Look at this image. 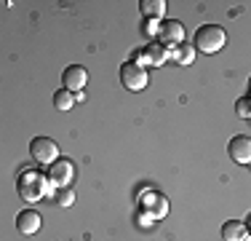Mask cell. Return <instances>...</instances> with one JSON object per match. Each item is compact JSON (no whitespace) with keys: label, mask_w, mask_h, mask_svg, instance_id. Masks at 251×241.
Wrapping results in <instances>:
<instances>
[{"label":"cell","mask_w":251,"mask_h":241,"mask_svg":"<svg viewBox=\"0 0 251 241\" xmlns=\"http://www.w3.org/2000/svg\"><path fill=\"white\" fill-rule=\"evenodd\" d=\"M246 228H249V233H251V214L246 217Z\"/></svg>","instance_id":"ac0fdd59"},{"label":"cell","mask_w":251,"mask_h":241,"mask_svg":"<svg viewBox=\"0 0 251 241\" xmlns=\"http://www.w3.org/2000/svg\"><path fill=\"white\" fill-rule=\"evenodd\" d=\"M166 59H169V48L160 46V43H150V46H145L139 54H136L134 62H139V64L145 62V67H147V64H152V67H160Z\"/></svg>","instance_id":"9c48e42d"},{"label":"cell","mask_w":251,"mask_h":241,"mask_svg":"<svg viewBox=\"0 0 251 241\" xmlns=\"http://www.w3.org/2000/svg\"><path fill=\"white\" fill-rule=\"evenodd\" d=\"M169 214V198L158 190H145L139 196V217H147L150 222H158Z\"/></svg>","instance_id":"3957f363"},{"label":"cell","mask_w":251,"mask_h":241,"mask_svg":"<svg viewBox=\"0 0 251 241\" xmlns=\"http://www.w3.org/2000/svg\"><path fill=\"white\" fill-rule=\"evenodd\" d=\"M139 11H142L145 19H155V22H158L160 16L166 14V0H142Z\"/></svg>","instance_id":"4fadbf2b"},{"label":"cell","mask_w":251,"mask_h":241,"mask_svg":"<svg viewBox=\"0 0 251 241\" xmlns=\"http://www.w3.org/2000/svg\"><path fill=\"white\" fill-rule=\"evenodd\" d=\"M56 204H59V207H73V204H75V193L70 188H59L56 190Z\"/></svg>","instance_id":"e0dca14e"},{"label":"cell","mask_w":251,"mask_h":241,"mask_svg":"<svg viewBox=\"0 0 251 241\" xmlns=\"http://www.w3.org/2000/svg\"><path fill=\"white\" fill-rule=\"evenodd\" d=\"M51 182H49V174H40L35 169H25V172L16 177V193H19L22 201L35 204L49 193Z\"/></svg>","instance_id":"6da1fadb"},{"label":"cell","mask_w":251,"mask_h":241,"mask_svg":"<svg viewBox=\"0 0 251 241\" xmlns=\"http://www.w3.org/2000/svg\"><path fill=\"white\" fill-rule=\"evenodd\" d=\"M75 102H77V99H75V94H73V91H67V89H59V91L53 94V107H56L59 113H70Z\"/></svg>","instance_id":"9a60e30c"},{"label":"cell","mask_w":251,"mask_h":241,"mask_svg":"<svg viewBox=\"0 0 251 241\" xmlns=\"http://www.w3.org/2000/svg\"><path fill=\"white\" fill-rule=\"evenodd\" d=\"M73 177H75V166H73V161H70V158H59V161H53V164L49 166L51 188H70Z\"/></svg>","instance_id":"8992f818"},{"label":"cell","mask_w":251,"mask_h":241,"mask_svg":"<svg viewBox=\"0 0 251 241\" xmlns=\"http://www.w3.org/2000/svg\"><path fill=\"white\" fill-rule=\"evenodd\" d=\"M227 153L235 164H243V166H251V137L246 134H235L227 145Z\"/></svg>","instance_id":"ba28073f"},{"label":"cell","mask_w":251,"mask_h":241,"mask_svg":"<svg viewBox=\"0 0 251 241\" xmlns=\"http://www.w3.org/2000/svg\"><path fill=\"white\" fill-rule=\"evenodd\" d=\"M160 40L163 43H169V46H182V38H184V27H182V22H176V19H166L163 24H160Z\"/></svg>","instance_id":"30bf717a"},{"label":"cell","mask_w":251,"mask_h":241,"mask_svg":"<svg viewBox=\"0 0 251 241\" xmlns=\"http://www.w3.org/2000/svg\"><path fill=\"white\" fill-rule=\"evenodd\" d=\"M29 158L35 164H43V166H51L53 161H59V145L51 140V137H35L29 142Z\"/></svg>","instance_id":"277c9868"},{"label":"cell","mask_w":251,"mask_h":241,"mask_svg":"<svg viewBox=\"0 0 251 241\" xmlns=\"http://www.w3.org/2000/svg\"><path fill=\"white\" fill-rule=\"evenodd\" d=\"M243 241H251V236H246V239H243Z\"/></svg>","instance_id":"ffe728a7"},{"label":"cell","mask_w":251,"mask_h":241,"mask_svg":"<svg viewBox=\"0 0 251 241\" xmlns=\"http://www.w3.org/2000/svg\"><path fill=\"white\" fill-rule=\"evenodd\" d=\"M227 43V32L219 24H203V27L195 30V38H193V46L195 51H203V54H217L222 51Z\"/></svg>","instance_id":"7a4b0ae2"},{"label":"cell","mask_w":251,"mask_h":241,"mask_svg":"<svg viewBox=\"0 0 251 241\" xmlns=\"http://www.w3.org/2000/svg\"><path fill=\"white\" fill-rule=\"evenodd\" d=\"M249 96H251V78H249Z\"/></svg>","instance_id":"d6986e66"},{"label":"cell","mask_w":251,"mask_h":241,"mask_svg":"<svg viewBox=\"0 0 251 241\" xmlns=\"http://www.w3.org/2000/svg\"><path fill=\"white\" fill-rule=\"evenodd\" d=\"M169 57L176 59L179 64H193L195 62V46H171Z\"/></svg>","instance_id":"5bb4252c"},{"label":"cell","mask_w":251,"mask_h":241,"mask_svg":"<svg viewBox=\"0 0 251 241\" xmlns=\"http://www.w3.org/2000/svg\"><path fill=\"white\" fill-rule=\"evenodd\" d=\"M121 83L128 91H142V89L150 83V72H147V67L139 62H126L121 67Z\"/></svg>","instance_id":"5b68a950"},{"label":"cell","mask_w":251,"mask_h":241,"mask_svg":"<svg viewBox=\"0 0 251 241\" xmlns=\"http://www.w3.org/2000/svg\"><path fill=\"white\" fill-rule=\"evenodd\" d=\"M246 236H249V228L241 220H227L222 225V241H243Z\"/></svg>","instance_id":"7c38bea8"},{"label":"cell","mask_w":251,"mask_h":241,"mask_svg":"<svg viewBox=\"0 0 251 241\" xmlns=\"http://www.w3.org/2000/svg\"><path fill=\"white\" fill-rule=\"evenodd\" d=\"M86 83H88V72L83 64H70V67L62 72V89H67V91H73V94H80L83 89H86Z\"/></svg>","instance_id":"52a82bcc"},{"label":"cell","mask_w":251,"mask_h":241,"mask_svg":"<svg viewBox=\"0 0 251 241\" xmlns=\"http://www.w3.org/2000/svg\"><path fill=\"white\" fill-rule=\"evenodd\" d=\"M235 113H238V116H241V118H251V96L246 94V96H241V99H238L235 102Z\"/></svg>","instance_id":"2e32d148"},{"label":"cell","mask_w":251,"mask_h":241,"mask_svg":"<svg viewBox=\"0 0 251 241\" xmlns=\"http://www.w3.org/2000/svg\"><path fill=\"white\" fill-rule=\"evenodd\" d=\"M40 214L35 212V209H25V212L16 214V228H19V233H25V236H32V233L40 231Z\"/></svg>","instance_id":"8fae6325"}]
</instances>
